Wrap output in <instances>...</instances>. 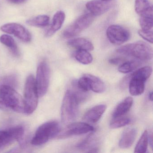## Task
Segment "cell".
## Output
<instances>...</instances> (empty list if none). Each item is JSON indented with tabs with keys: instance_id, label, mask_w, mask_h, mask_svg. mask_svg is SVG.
Returning a JSON list of instances; mask_svg holds the SVG:
<instances>
[{
	"instance_id": "1",
	"label": "cell",
	"mask_w": 153,
	"mask_h": 153,
	"mask_svg": "<svg viewBox=\"0 0 153 153\" xmlns=\"http://www.w3.org/2000/svg\"><path fill=\"white\" fill-rule=\"evenodd\" d=\"M0 107L25 113L24 99L13 87L7 85H0Z\"/></svg>"
},
{
	"instance_id": "2",
	"label": "cell",
	"mask_w": 153,
	"mask_h": 153,
	"mask_svg": "<svg viewBox=\"0 0 153 153\" xmlns=\"http://www.w3.org/2000/svg\"><path fill=\"white\" fill-rule=\"evenodd\" d=\"M79 103L80 101L73 91L67 90L61 109V117L63 123H70L76 119L78 115Z\"/></svg>"
},
{
	"instance_id": "3",
	"label": "cell",
	"mask_w": 153,
	"mask_h": 153,
	"mask_svg": "<svg viewBox=\"0 0 153 153\" xmlns=\"http://www.w3.org/2000/svg\"><path fill=\"white\" fill-rule=\"evenodd\" d=\"M117 52L142 61L149 60L152 59L153 55L152 47L142 41L123 45L117 49Z\"/></svg>"
},
{
	"instance_id": "4",
	"label": "cell",
	"mask_w": 153,
	"mask_h": 153,
	"mask_svg": "<svg viewBox=\"0 0 153 153\" xmlns=\"http://www.w3.org/2000/svg\"><path fill=\"white\" fill-rule=\"evenodd\" d=\"M61 130L58 122L51 121L45 123L41 125L36 131L31 140V144L37 146L43 145L51 139L56 137Z\"/></svg>"
},
{
	"instance_id": "5",
	"label": "cell",
	"mask_w": 153,
	"mask_h": 153,
	"mask_svg": "<svg viewBox=\"0 0 153 153\" xmlns=\"http://www.w3.org/2000/svg\"><path fill=\"white\" fill-rule=\"evenodd\" d=\"M39 97L34 77L32 75H29L27 78L24 89L25 113L30 114L35 111Z\"/></svg>"
},
{
	"instance_id": "6",
	"label": "cell",
	"mask_w": 153,
	"mask_h": 153,
	"mask_svg": "<svg viewBox=\"0 0 153 153\" xmlns=\"http://www.w3.org/2000/svg\"><path fill=\"white\" fill-rule=\"evenodd\" d=\"M94 18V16L90 13L80 16L72 25L65 29L62 33L63 37L68 39L78 35L90 26Z\"/></svg>"
},
{
	"instance_id": "7",
	"label": "cell",
	"mask_w": 153,
	"mask_h": 153,
	"mask_svg": "<svg viewBox=\"0 0 153 153\" xmlns=\"http://www.w3.org/2000/svg\"><path fill=\"white\" fill-rule=\"evenodd\" d=\"M50 79L49 65L45 61L41 62L37 67L35 79L36 85L39 97H42L46 94L49 87Z\"/></svg>"
},
{
	"instance_id": "8",
	"label": "cell",
	"mask_w": 153,
	"mask_h": 153,
	"mask_svg": "<svg viewBox=\"0 0 153 153\" xmlns=\"http://www.w3.org/2000/svg\"><path fill=\"white\" fill-rule=\"evenodd\" d=\"M94 130V128L93 126L86 123H72L62 130H61L56 137L58 139L67 138L72 136L86 134Z\"/></svg>"
},
{
	"instance_id": "9",
	"label": "cell",
	"mask_w": 153,
	"mask_h": 153,
	"mask_svg": "<svg viewBox=\"0 0 153 153\" xmlns=\"http://www.w3.org/2000/svg\"><path fill=\"white\" fill-rule=\"evenodd\" d=\"M106 33L110 42L115 45H120L124 43L130 37L129 31L119 25H111L108 27Z\"/></svg>"
},
{
	"instance_id": "10",
	"label": "cell",
	"mask_w": 153,
	"mask_h": 153,
	"mask_svg": "<svg viewBox=\"0 0 153 153\" xmlns=\"http://www.w3.org/2000/svg\"><path fill=\"white\" fill-rule=\"evenodd\" d=\"M25 129L22 126H16L5 130H0V149L20 139L24 136Z\"/></svg>"
},
{
	"instance_id": "11",
	"label": "cell",
	"mask_w": 153,
	"mask_h": 153,
	"mask_svg": "<svg viewBox=\"0 0 153 153\" xmlns=\"http://www.w3.org/2000/svg\"><path fill=\"white\" fill-rule=\"evenodd\" d=\"M1 30L4 33L13 35L25 42H29L32 40L30 32L25 27L18 23L5 24L1 27Z\"/></svg>"
},
{
	"instance_id": "12",
	"label": "cell",
	"mask_w": 153,
	"mask_h": 153,
	"mask_svg": "<svg viewBox=\"0 0 153 153\" xmlns=\"http://www.w3.org/2000/svg\"><path fill=\"white\" fill-rule=\"evenodd\" d=\"M113 5L112 0H91L86 4V7L93 16H97L106 13Z\"/></svg>"
},
{
	"instance_id": "13",
	"label": "cell",
	"mask_w": 153,
	"mask_h": 153,
	"mask_svg": "<svg viewBox=\"0 0 153 153\" xmlns=\"http://www.w3.org/2000/svg\"><path fill=\"white\" fill-rule=\"evenodd\" d=\"M99 141L96 136L90 134L87 137L79 143L77 147L79 149L85 152H98Z\"/></svg>"
},
{
	"instance_id": "14",
	"label": "cell",
	"mask_w": 153,
	"mask_h": 153,
	"mask_svg": "<svg viewBox=\"0 0 153 153\" xmlns=\"http://www.w3.org/2000/svg\"><path fill=\"white\" fill-rule=\"evenodd\" d=\"M135 10L140 17L153 18V7L148 0H135Z\"/></svg>"
},
{
	"instance_id": "15",
	"label": "cell",
	"mask_w": 153,
	"mask_h": 153,
	"mask_svg": "<svg viewBox=\"0 0 153 153\" xmlns=\"http://www.w3.org/2000/svg\"><path fill=\"white\" fill-rule=\"evenodd\" d=\"M106 109L105 105H99L94 106L85 114L84 119L89 122L95 123L100 120Z\"/></svg>"
},
{
	"instance_id": "16",
	"label": "cell",
	"mask_w": 153,
	"mask_h": 153,
	"mask_svg": "<svg viewBox=\"0 0 153 153\" xmlns=\"http://www.w3.org/2000/svg\"><path fill=\"white\" fill-rule=\"evenodd\" d=\"M137 135V130L133 128H128L123 131L119 141V146L122 149L130 147L134 143Z\"/></svg>"
},
{
	"instance_id": "17",
	"label": "cell",
	"mask_w": 153,
	"mask_h": 153,
	"mask_svg": "<svg viewBox=\"0 0 153 153\" xmlns=\"http://www.w3.org/2000/svg\"><path fill=\"white\" fill-rule=\"evenodd\" d=\"M66 15L63 11H59L56 12L53 16L51 27L45 34L46 36L51 37L59 31L62 27Z\"/></svg>"
},
{
	"instance_id": "18",
	"label": "cell",
	"mask_w": 153,
	"mask_h": 153,
	"mask_svg": "<svg viewBox=\"0 0 153 153\" xmlns=\"http://www.w3.org/2000/svg\"><path fill=\"white\" fill-rule=\"evenodd\" d=\"M131 78L128 88L130 94L134 96L140 95L144 93L146 81L130 74Z\"/></svg>"
},
{
	"instance_id": "19",
	"label": "cell",
	"mask_w": 153,
	"mask_h": 153,
	"mask_svg": "<svg viewBox=\"0 0 153 153\" xmlns=\"http://www.w3.org/2000/svg\"><path fill=\"white\" fill-rule=\"evenodd\" d=\"M133 102V100L132 97H126L114 109L112 114L113 118L121 117L126 114L130 110Z\"/></svg>"
},
{
	"instance_id": "20",
	"label": "cell",
	"mask_w": 153,
	"mask_h": 153,
	"mask_svg": "<svg viewBox=\"0 0 153 153\" xmlns=\"http://www.w3.org/2000/svg\"><path fill=\"white\" fill-rule=\"evenodd\" d=\"M68 45L77 50H84L92 51L94 50L93 43L89 40L85 38L78 37L69 40L68 42Z\"/></svg>"
},
{
	"instance_id": "21",
	"label": "cell",
	"mask_w": 153,
	"mask_h": 153,
	"mask_svg": "<svg viewBox=\"0 0 153 153\" xmlns=\"http://www.w3.org/2000/svg\"><path fill=\"white\" fill-rule=\"evenodd\" d=\"M86 75L88 79L90 90L96 93H103L105 91V84L99 78L91 74Z\"/></svg>"
},
{
	"instance_id": "22",
	"label": "cell",
	"mask_w": 153,
	"mask_h": 153,
	"mask_svg": "<svg viewBox=\"0 0 153 153\" xmlns=\"http://www.w3.org/2000/svg\"><path fill=\"white\" fill-rule=\"evenodd\" d=\"M0 42L7 47L11 53L16 57L20 55V52L13 37L7 34L2 35L0 36Z\"/></svg>"
},
{
	"instance_id": "23",
	"label": "cell",
	"mask_w": 153,
	"mask_h": 153,
	"mask_svg": "<svg viewBox=\"0 0 153 153\" xmlns=\"http://www.w3.org/2000/svg\"><path fill=\"white\" fill-rule=\"evenodd\" d=\"M50 17L46 15H40L27 20V25L35 27H43L49 25Z\"/></svg>"
},
{
	"instance_id": "24",
	"label": "cell",
	"mask_w": 153,
	"mask_h": 153,
	"mask_svg": "<svg viewBox=\"0 0 153 153\" xmlns=\"http://www.w3.org/2000/svg\"><path fill=\"white\" fill-rule=\"evenodd\" d=\"M141 64V62L139 61H126L120 65L118 71L121 73L124 74L130 73L137 68Z\"/></svg>"
},
{
	"instance_id": "25",
	"label": "cell",
	"mask_w": 153,
	"mask_h": 153,
	"mask_svg": "<svg viewBox=\"0 0 153 153\" xmlns=\"http://www.w3.org/2000/svg\"><path fill=\"white\" fill-rule=\"evenodd\" d=\"M75 57L77 61L84 65L90 64L93 60L91 53L86 50H77L75 53Z\"/></svg>"
},
{
	"instance_id": "26",
	"label": "cell",
	"mask_w": 153,
	"mask_h": 153,
	"mask_svg": "<svg viewBox=\"0 0 153 153\" xmlns=\"http://www.w3.org/2000/svg\"><path fill=\"white\" fill-rule=\"evenodd\" d=\"M148 138V132L147 131L145 130L136 145L134 152L140 153L146 152L149 143Z\"/></svg>"
},
{
	"instance_id": "27",
	"label": "cell",
	"mask_w": 153,
	"mask_h": 153,
	"mask_svg": "<svg viewBox=\"0 0 153 153\" xmlns=\"http://www.w3.org/2000/svg\"><path fill=\"white\" fill-rule=\"evenodd\" d=\"M152 73V68L149 66H146L140 68L137 70L131 73V75L140 78L145 81H146L150 76Z\"/></svg>"
},
{
	"instance_id": "28",
	"label": "cell",
	"mask_w": 153,
	"mask_h": 153,
	"mask_svg": "<svg viewBox=\"0 0 153 153\" xmlns=\"http://www.w3.org/2000/svg\"><path fill=\"white\" fill-rule=\"evenodd\" d=\"M113 119V120L110 123V127L113 129L118 128L124 127L129 124L131 122V119L128 117L121 116Z\"/></svg>"
},
{
	"instance_id": "29",
	"label": "cell",
	"mask_w": 153,
	"mask_h": 153,
	"mask_svg": "<svg viewBox=\"0 0 153 153\" xmlns=\"http://www.w3.org/2000/svg\"><path fill=\"white\" fill-rule=\"evenodd\" d=\"M139 23L142 30H151L153 28V18L140 17L139 19Z\"/></svg>"
},
{
	"instance_id": "30",
	"label": "cell",
	"mask_w": 153,
	"mask_h": 153,
	"mask_svg": "<svg viewBox=\"0 0 153 153\" xmlns=\"http://www.w3.org/2000/svg\"><path fill=\"white\" fill-rule=\"evenodd\" d=\"M139 35L150 44L153 43V32L151 30H144L142 29L138 31Z\"/></svg>"
},
{
	"instance_id": "31",
	"label": "cell",
	"mask_w": 153,
	"mask_h": 153,
	"mask_svg": "<svg viewBox=\"0 0 153 153\" xmlns=\"http://www.w3.org/2000/svg\"><path fill=\"white\" fill-rule=\"evenodd\" d=\"M2 83H1L0 85H5L13 87V85H16V79L15 77L12 76L7 77L2 80Z\"/></svg>"
},
{
	"instance_id": "32",
	"label": "cell",
	"mask_w": 153,
	"mask_h": 153,
	"mask_svg": "<svg viewBox=\"0 0 153 153\" xmlns=\"http://www.w3.org/2000/svg\"><path fill=\"white\" fill-rule=\"evenodd\" d=\"M131 75H127V76L123 78V79L122 80L120 84V87L122 89H126L128 86L130 80Z\"/></svg>"
},
{
	"instance_id": "33",
	"label": "cell",
	"mask_w": 153,
	"mask_h": 153,
	"mask_svg": "<svg viewBox=\"0 0 153 153\" xmlns=\"http://www.w3.org/2000/svg\"><path fill=\"white\" fill-rule=\"evenodd\" d=\"M126 61L125 59L122 58H114L110 59L109 60V63L113 65H119L122 64L123 62Z\"/></svg>"
},
{
	"instance_id": "34",
	"label": "cell",
	"mask_w": 153,
	"mask_h": 153,
	"mask_svg": "<svg viewBox=\"0 0 153 153\" xmlns=\"http://www.w3.org/2000/svg\"><path fill=\"white\" fill-rule=\"evenodd\" d=\"M26 0H8V1L14 4H21Z\"/></svg>"
},
{
	"instance_id": "35",
	"label": "cell",
	"mask_w": 153,
	"mask_h": 153,
	"mask_svg": "<svg viewBox=\"0 0 153 153\" xmlns=\"http://www.w3.org/2000/svg\"><path fill=\"white\" fill-rule=\"evenodd\" d=\"M148 139L149 143V145H150V147L152 149V147H153V137H152V133L149 135Z\"/></svg>"
},
{
	"instance_id": "36",
	"label": "cell",
	"mask_w": 153,
	"mask_h": 153,
	"mask_svg": "<svg viewBox=\"0 0 153 153\" xmlns=\"http://www.w3.org/2000/svg\"><path fill=\"white\" fill-rule=\"evenodd\" d=\"M149 99L151 101H152V100H153V93H152V92H150V93H149Z\"/></svg>"
},
{
	"instance_id": "37",
	"label": "cell",
	"mask_w": 153,
	"mask_h": 153,
	"mask_svg": "<svg viewBox=\"0 0 153 153\" xmlns=\"http://www.w3.org/2000/svg\"><path fill=\"white\" fill-rule=\"evenodd\" d=\"M105 1H108V0H105Z\"/></svg>"
}]
</instances>
